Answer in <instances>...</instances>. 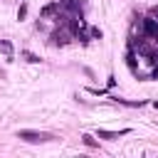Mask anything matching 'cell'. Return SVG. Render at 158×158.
<instances>
[{
  "mask_svg": "<svg viewBox=\"0 0 158 158\" xmlns=\"http://www.w3.org/2000/svg\"><path fill=\"white\" fill-rule=\"evenodd\" d=\"M17 138H22V141H27V143H44V141H52L49 133H44V131H30V128L17 131Z\"/></svg>",
  "mask_w": 158,
  "mask_h": 158,
  "instance_id": "6da1fadb",
  "label": "cell"
},
{
  "mask_svg": "<svg viewBox=\"0 0 158 158\" xmlns=\"http://www.w3.org/2000/svg\"><path fill=\"white\" fill-rule=\"evenodd\" d=\"M126 133H131V128H123V131H106V128H99V131H96V136L104 138V141H116L118 136H126Z\"/></svg>",
  "mask_w": 158,
  "mask_h": 158,
  "instance_id": "7a4b0ae2",
  "label": "cell"
},
{
  "mask_svg": "<svg viewBox=\"0 0 158 158\" xmlns=\"http://www.w3.org/2000/svg\"><path fill=\"white\" fill-rule=\"evenodd\" d=\"M62 7H59V0L57 2H52V5H44L42 7V17H49V15H54V12H59Z\"/></svg>",
  "mask_w": 158,
  "mask_h": 158,
  "instance_id": "3957f363",
  "label": "cell"
},
{
  "mask_svg": "<svg viewBox=\"0 0 158 158\" xmlns=\"http://www.w3.org/2000/svg\"><path fill=\"white\" fill-rule=\"evenodd\" d=\"M52 42L62 47V44H67V42H69V35H67V32H52Z\"/></svg>",
  "mask_w": 158,
  "mask_h": 158,
  "instance_id": "277c9868",
  "label": "cell"
},
{
  "mask_svg": "<svg viewBox=\"0 0 158 158\" xmlns=\"http://www.w3.org/2000/svg\"><path fill=\"white\" fill-rule=\"evenodd\" d=\"M81 143H84V146H89V148H96V146H99V143H96V138H94L91 133H81Z\"/></svg>",
  "mask_w": 158,
  "mask_h": 158,
  "instance_id": "5b68a950",
  "label": "cell"
},
{
  "mask_svg": "<svg viewBox=\"0 0 158 158\" xmlns=\"http://www.w3.org/2000/svg\"><path fill=\"white\" fill-rule=\"evenodd\" d=\"M89 37H91V40H101V37H104V32H101L99 27H89Z\"/></svg>",
  "mask_w": 158,
  "mask_h": 158,
  "instance_id": "8992f818",
  "label": "cell"
},
{
  "mask_svg": "<svg viewBox=\"0 0 158 158\" xmlns=\"http://www.w3.org/2000/svg\"><path fill=\"white\" fill-rule=\"evenodd\" d=\"M22 57H25V59H27L30 64H37V62H40V57H37V54H32V52H27V49L22 52Z\"/></svg>",
  "mask_w": 158,
  "mask_h": 158,
  "instance_id": "52a82bcc",
  "label": "cell"
},
{
  "mask_svg": "<svg viewBox=\"0 0 158 158\" xmlns=\"http://www.w3.org/2000/svg\"><path fill=\"white\" fill-rule=\"evenodd\" d=\"M0 49H2V52H5V54H7V57H10V54H12V44H10V42H7V40H0Z\"/></svg>",
  "mask_w": 158,
  "mask_h": 158,
  "instance_id": "ba28073f",
  "label": "cell"
},
{
  "mask_svg": "<svg viewBox=\"0 0 158 158\" xmlns=\"http://www.w3.org/2000/svg\"><path fill=\"white\" fill-rule=\"evenodd\" d=\"M25 15H27V5L22 2V5H20V10H17V20H22Z\"/></svg>",
  "mask_w": 158,
  "mask_h": 158,
  "instance_id": "9c48e42d",
  "label": "cell"
},
{
  "mask_svg": "<svg viewBox=\"0 0 158 158\" xmlns=\"http://www.w3.org/2000/svg\"><path fill=\"white\" fill-rule=\"evenodd\" d=\"M151 79H158V67H156V69L151 72Z\"/></svg>",
  "mask_w": 158,
  "mask_h": 158,
  "instance_id": "30bf717a",
  "label": "cell"
}]
</instances>
